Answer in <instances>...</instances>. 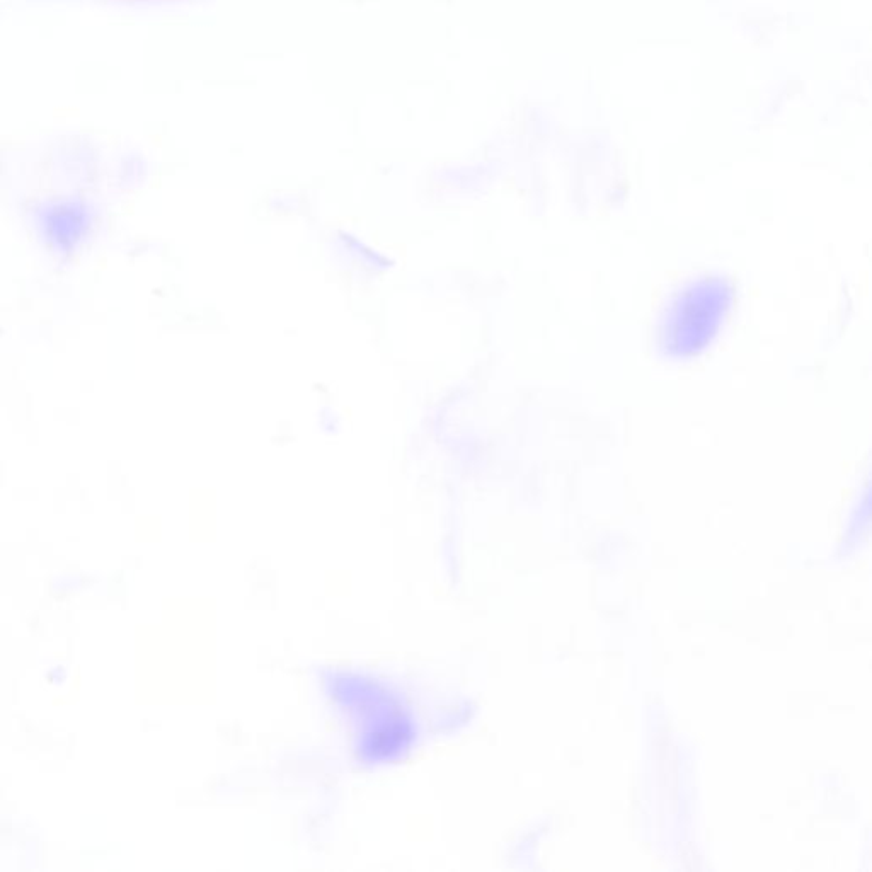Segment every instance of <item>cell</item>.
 <instances>
[{
	"instance_id": "cell-1",
	"label": "cell",
	"mask_w": 872,
	"mask_h": 872,
	"mask_svg": "<svg viewBox=\"0 0 872 872\" xmlns=\"http://www.w3.org/2000/svg\"><path fill=\"white\" fill-rule=\"evenodd\" d=\"M52 218L53 241L60 242L77 241L81 236L82 225L86 212L75 205H58L50 212Z\"/></svg>"
}]
</instances>
